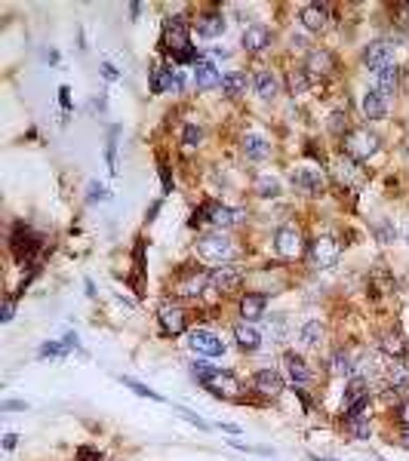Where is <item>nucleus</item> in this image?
Here are the masks:
<instances>
[{
	"instance_id": "1",
	"label": "nucleus",
	"mask_w": 409,
	"mask_h": 461,
	"mask_svg": "<svg viewBox=\"0 0 409 461\" xmlns=\"http://www.w3.org/2000/svg\"><path fill=\"white\" fill-rule=\"evenodd\" d=\"M191 372L203 381V388L215 397H225V400H241L243 394V384L234 379L231 372H222V369H213V366H203V363H194Z\"/></svg>"
},
{
	"instance_id": "2",
	"label": "nucleus",
	"mask_w": 409,
	"mask_h": 461,
	"mask_svg": "<svg viewBox=\"0 0 409 461\" xmlns=\"http://www.w3.org/2000/svg\"><path fill=\"white\" fill-rule=\"evenodd\" d=\"M164 50L175 61H194V65H197V56H194V50H191L188 25H185L179 15H173V19L164 22Z\"/></svg>"
},
{
	"instance_id": "3",
	"label": "nucleus",
	"mask_w": 409,
	"mask_h": 461,
	"mask_svg": "<svg viewBox=\"0 0 409 461\" xmlns=\"http://www.w3.org/2000/svg\"><path fill=\"white\" fill-rule=\"evenodd\" d=\"M197 256L206 258V261H215V265H222V261H228L234 256V243L228 240L225 234H203L197 240Z\"/></svg>"
},
{
	"instance_id": "4",
	"label": "nucleus",
	"mask_w": 409,
	"mask_h": 461,
	"mask_svg": "<svg viewBox=\"0 0 409 461\" xmlns=\"http://www.w3.org/2000/svg\"><path fill=\"white\" fill-rule=\"evenodd\" d=\"M345 151H348L351 160H369L375 151H379V136L369 133V129H351L345 136Z\"/></svg>"
},
{
	"instance_id": "5",
	"label": "nucleus",
	"mask_w": 409,
	"mask_h": 461,
	"mask_svg": "<svg viewBox=\"0 0 409 461\" xmlns=\"http://www.w3.org/2000/svg\"><path fill=\"white\" fill-rule=\"evenodd\" d=\"M338 258H342V246L333 237H317V240L311 243V265L314 268H333L338 265Z\"/></svg>"
},
{
	"instance_id": "6",
	"label": "nucleus",
	"mask_w": 409,
	"mask_h": 461,
	"mask_svg": "<svg viewBox=\"0 0 409 461\" xmlns=\"http://www.w3.org/2000/svg\"><path fill=\"white\" fill-rule=\"evenodd\" d=\"M274 249H277V256H283V258H299L302 256V230L292 228V225L277 228Z\"/></svg>"
},
{
	"instance_id": "7",
	"label": "nucleus",
	"mask_w": 409,
	"mask_h": 461,
	"mask_svg": "<svg viewBox=\"0 0 409 461\" xmlns=\"http://www.w3.org/2000/svg\"><path fill=\"white\" fill-rule=\"evenodd\" d=\"M188 348L194 353H203V357H222L225 353V342L215 332H210V329H194L188 335Z\"/></svg>"
},
{
	"instance_id": "8",
	"label": "nucleus",
	"mask_w": 409,
	"mask_h": 461,
	"mask_svg": "<svg viewBox=\"0 0 409 461\" xmlns=\"http://www.w3.org/2000/svg\"><path fill=\"white\" fill-rule=\"evenodd\" d=\"M364 61H366L369 71L379 74V71H385V68L394 65V46H391L388 41H375V43H369V50H366Z\"/></svg>"
},
{
	"instance_id": "9",
	"label": "nucleus",
	"mask_w": 409,
	"mask_h": 461,
	"mask_svg": "<svg viewBox=\"0 0 409 461\" xmlns=\"http://www.w3.org/2000/svg\"><path fill=\"white\" fill-rule=\"evenodd\" d=\"M182 87H185L182 74H175L173 68H164V65L151 68V89L154 92H182Z\"/></svg>"
},
{
	"instance_id": "10",
	"label": "nucleus",
	"mask_w": 409,
	"mask_h": 461,
	"mask_svg": "<svg viewBox=\"0 0 409 461\" xmlns=\"http://www.w3.org/2000/svg\"><path fill=\"white\" fill-rule=\"evenodd\" d=\"M37 249H41L37 234H31V230L22 228V225L15 228V234H13V252H15V258H19V261H31Z\"/></svg>"
},
{
	"instance_id": "11",
	"label": "nucleus",
	"mask_w": 409,
	"mask_h": 461,
	"mask_svg": "<svg viewBox=\"0 0 409 461\" xmlns=\"http://www.w3.org/2000/svg\"><path fill=\"white\" fill-rule=\"evenodd\" d=\"M252 390L261 397H280L283 394V379L274 372V369H261V372L252 375Z\"/></svg>"
},
{
	"instance_id": "12",
	"label": "nucleus",
	"mask_w": 409,
	"mask_h": 461,
	"mask_svg": "<svg viewBox=\"0 0 409 461\" xmlns=\"http://www.w3.org/2000/svg\"><path fill=\"white\" fill-rule=\"evenodd\" d=\"M241 280H243V274L237 271L234 265H215V268H213V274H210L213 289H219V292H231V289H237V286H241Z\"/></svg>"
},
{
	"instance_id": "13",
	"label": "nucleus",
	"mask_w": 409,
	"mask_h": 461,
	"mask_svg": "<svg viewBox=\"0 0 409 461\" xmlns=\"http://www.w3.org/2000/svg\"><path fill=\"white\" fill-rule=\"evenodd\" d=\"M292 184L305 194H320L323 191V175L311 166H302V169H292Z\"/></svg>"
},
{
	"instance_id": "14",
	"label": "nucleus",
	"mask_w": 409,
	"mask_h": 461,
	"mask_svg": "<svg viewBox=\"0 0 409 461\" xmlns=\"http://www.w3.org/2000/svg\"><path fill=\"white\" fill-rule=\"evenodd\" d=\"M157 317H160L164 332H169V335H182L185 332V311H182L179 305H164Z\"/></svg>"
},
{
	"instance_id": "15",
	"label": "nucleus",
	"mask_w": 409,
	"mask_h": 461,
	"mask_svg": "<svg viewBox=\"0 0 409 461\" xmlns=\"http://www.w3.org/2000/svg\"><path fill=\"white\" fill-rule=\"evenodd\" d=\"M225 28H228V22H225V15H222V13H206V15H200V19H197V34L206 37V41L222 37V34H225Z\"/></svg>"
},
{
	"instance_id": "16",
	"label": "nucleus",
	"mask_w": 409,
	"mask_h": 461,
	"mask_svg": "<svg viewBox=\"0 0 409 461\" xmlns=\"http://www.w3.org/2000/svg\"><path fill=\"white\" fill-rule=\"evenodd\" d=\"M243 50L246 52H261L268 43H271V31H268L265 25H250L243 31Z\"/></svg>"
},
{
	"instance_id": "17",
	"label": "nucleus",
	"mask_w": 409,
	"mask_h": 461,
	"mask_svg": "<svg viewBox=\"0 0 409 461\" xmlns=\"http://www.w3.org/2000/svg\"><path fill=\"white\" fill-rule=\"evenodd\" d=\"M327 22H329V10L323 3H308L302 10V25L308 31H323L327 28Z\"/></svg>"
},
{
	"instance_id": "18",
	"label": "nucleus",
	"mask_w": 409,
	"mask_h": 461,
	"mask_svg": "<svg viewBox=\"0 0 409 461\" xmlns=\"http://www.w3.org/2000/svg\"><path fill=\"white\" fill-rule=\"evenodd\" d=\"M206 212H210V221L219 228H231L237 225V221L243 219V210H231V206H219V203H210L206 206Z\"/></svg>"
},
{
	"instance_id": "19",
	"label": "nucleus",
	"mask_w": 409,
	"mask_h": 461,
	"mask_svg": "<svg viewBox=\"0 0 409 461\" xmlns=\"http://www.w3.org/2000/svg\"><path fill=\"white\" fill-rule=\"evenodd\" d=\"M194 83H197V89H213V87H219V83H222L219 68L210 65V61H197V65H194Z\"/></svg>"
},
{
	"instance_id": "20",
	"label": "nucleus",
	"mask_w": 409,
	"mask_h": 461,
	"mask_svg": "<svg viewBox=\"0 0 409 461\" xmlns=\"http://www.w3.org/2000/svg\"><path fill=\"white\" fill-rule=\"evenodd\" d=\"M241 317H243L246 323L265 317V295H259V292H250V295H243V298H241Z\"/></svg>"
},
{
	"instance_id": "21",
	"label": "nucleus",
	"mask_w": 409,
	"mask_h": 461,
	"mask_svg": "<svg viewBox=\"0 0 409 461\" xmlns=\"http://www.w3.org/2000/svg\"><path fill=\"white\" fill-rule=\"evenodd\" d=\"M364 114L369 120H382L385 114H388V96H382L379 89L366 92L364 96Z\"/></svg>"
},
{
	"instance_id": "22",
	"label": "nucleus",
	"mask_w": 409,
	"mask_h": 461,
	"mask_svg": "<svg viewBox=\"0 0 409 461\" xmlns=\"http://www.w3.org/2000/svg\"><path fill=\"white\" fill-rule=\"evenodd\" d=\"M287 375H289V381L296 384V388H305V384L311 381V372H308L305 360L296 357V353H287Z\"/></svg>"
},
{
	"instance_id": "23",
	"label": "nucleus",
	"mask_w": 409,
	"mask_h": 461,
	"mask_svg": "<svg viewBox=\"0 0 409 461\" xmlns=\"http://www.w3.org/2000/svg\"><path fill=\"white\" fill-rule=\"evenodd\" d=\"M333 71V56H329L327 50H314L311 56H308V74L311 77H323Z\"/></svg>"
},
{
	"instance_id": "24",
	"label": "nucleus",
	"mask_w": 409,
	"mask_h": 461,
	"mask_svg": "<svg viewBox=\"0 0 409 461\" xmlns=\"http://www.w3.org/2000/svg\"><path fill=\"white\" fill-rule=\"evenodd\" d=\"M388 384L394 390H406L409 388V363L406 360H394L388 366Z\"/></svg>"
},
{
	"instance_id": "25",
	"label": "nucleus",
	"mask_w": 409,
	"mask_h": 461,
	"mask_svg": "<svg viewBox=\"0 0 409 461\" xmlns=\"http://www.w3.org/2000/svg\"><path fill=\"white\" fill-rule=\"evenodd\" d=\"M234 338H237V348L241 351H256L261 344V335L252 326H246V323H241V326L234 329Z\"/></svg>"
},
{
	"instance_id": "26",
	"label": "nucleus",
	"mask_w": 409,
	"mask_h": 461,
	"mask_svg": "<svg viewBox=\"0 0 409 461\" xmlns=\"http://www.w3.org/2000/svg\"><path fill=\"white\" fill-rule=\"evenodd\" d=\"M382 348H385V353H391L394 360H403L406 351H409V342L400 332H391V335L382 338Z\"/></svg>"
},
{
	"instance_id": "27",
	"label": "nucleus",
	"mask_w": 409,
	"mask_h": 461,
	"mask_svg": "<svg viewBox=\"0 0 409 461\" xmlns=\"http://www.w3.org/2000/svg\"><path fill=\"white\" fill-rule=\"evenodd\" d=\"M252 87H256V92L261 98H274L277 96V77L271 71H259L252 77Z\"/></svg>"
},
{
	"instance_id": "28",
	"label": "nucleus",
	"mask_w": 409,
	"mask_h": 461,
	"mask_svg": "<svg viewBox=\"0 0 409 461\" xmlns=\"http://www.w3.org/2000/svg\"><path fill=\"white\" fill-rule=\"evenodd\" d=\"M369 397V384L366 379H351L348 381V388H345V409L354 403H360V400H366Z\"/></svg>"
},
{
	"instance_id": "29",
	"label": "nucleus",
	"mask_w": 409,
	"mask_h": 461,
	"mask_svg": "<svg viewBox=\"0 0 409 461\" xmlns=\"http://www.w3.org/2000/svg\"><path fill=\"white\" fill-rule=\"evenodd\" d=\"M336 175H338V182L342 184H357L360 182V169H357V163H354L351 157H342L336 163Z\"/></svg>"
},
{
	"instance_id": "30",
	"label": "nucleus",
	"mask_w": 409,
	"mask_h": 461,
	"mask_svg": "<svg viewBox=\"0 0 409 461\" xmlns=\"http://www.w3.org/2000/svg\"><path fill=\"white\" fill-rule=\"evenodd\" d=\"M397 80H400V77H397V68L391 65V68H385V71L375 74V83H379L375 89H379L382 96H391V92L397 89Z\"/></svg>"
},
{
	"instance_id": "31",
	"label": "nucleus",
	"mask_w": 409,
	"mask_h": 461,
	"mask_svg": "<svg viewBox=\"0 0 409 461\" xmlns=\"http://www.w3.org/2000/svg\"><path fill=\"white\" fill-rule=\"evenodd\" d=\"M345 427H348V434H354L357 440H369V421L364 415H345Z\"/></svg>"
},
{
	"instance_id": "32",
	"label": "nucleus",
	"mask_w": 409,
	"mask_h": 461,
	"mask_svg": "<svg viewBox=\"0 0 409 461\" xmlns=\"http://www.w3.org/2000/svg\"><path fill=\"white\" fill-rule=\"evenodd\" d=\"M222 89L228 92V96H241V92H246V74L241 71H231L222 77Z\"/></svg>"
},
{
	"instance_id": "33",
	"label": "nucleus",
	"mask_w": 409,
	"mask_h": 461,
	"mask_svg": "<svg viewBox=\"0 0 409 461\" xmlns=\"http://www.w3.org/2000/svg\"><path fill=\"white\" fill-rule=\"evenodd\" d=\"M243 154H246V157H265V154H268V142L261 136H246L243 138Z\"/></svg>"
},
{
	"instance_id": "34",
	"label": "nucleus",
	"mask_w": 409,
	"mask_h": 461,
	"mask_svg": "<svg viewBox=\"0 0 409 461\" xmlns=\"http://www.w3.org/2000/svg\"><path fill=\"white\" fill-rule=\"evenodd\" d=\"M203 283H210V274H194L185 283H179V292L182 295H200V292H203Z\"/></svg>"
},
{
	"instance_id": "35",
	"label": "nucleus",
	"mask_w": 409,
	"mask_h": 461,
	"mask_svg": "<svg viewBox=\"0 0 409 461\" xmlns=\"http://www.w3.org/2000/svg\"><path fill=\"white\" fill-rule=\"evenodd\" d=\"M333 372H336V375H354L351 353H345V351H336V353H333Z\"/></svg>"
},
{
	"instance_id": "36",
	"label": "nucleus",
	"mask_w": 409,
	"mask_h": 461,
	"mask_svg": "<svg viewBox=\"0 0 409 461\" xmlns=\"http://www.w3.org/2000/svg\"><path fill=\"white\" fill-rule=\"evenodd\" d=\"M320 335H323V326L317 320H311V323H305V326H302V342L305 344H317Z\"/></svg>"
},
{
	"instance_id": "37",
	"label": "nucleus",
	"mask_w": 409,
	"mask_h": 461,
	"mask_svg": "<svg viewBox=\"0 0 409 461\" xmlns=\"http://www.w3.org/2000/svg\"><path fill=\"white\" fill-rule=\"evenodd\" d=\"M256 191L261 197H274V194H280V184H277V179H271V175H261L256 182Z\"/></svg>"
},
{
	"instance_id": "38",
	"label": "nucleus",
	"mask_w": 409,
	"mask_h": 461,
	"mask_svg": "<svg viewBox=\"0 0 409 461\" xmlns=\"http://www.w3.org/2000/svg\"><path fill=\"white\" fill-rule=\"evenodd\" d=\"M289 89L296 92V96L299 92H305L308 89V71H292L289 74Z\"/></svg>"
},
{
	"instance_id": "39",
	"label": "nucleus",
	"mask_w": 409,
	"mask_h": 461,
	"mask_svg": "<svg viewBox=\"0 0 409 461\" xmlns=\"http://www.w3.org/2000/svg\"><path fill=\"white\" fill-rule=\"evenodd\" d=\"M123 384H127V388H129V390H136V394H138V397H148V400H160V394H154V390H151V388H145V384H138L136 379H123Z\"/></svg>"
},
{
	"instance_id": "40",
	"label": "nucleus",
	"mask_w": 409,
	"mask_h": 461,
	"mask_svg": "<svg viewBox=\"0 0 409 461\" xmlns=\"http://www.w3.org/2000/svg\"><path fill=\"white\" fill-rule=\"evenodd\" d=\"M185 145H188V148H194V145H200V138H203V133H200L197 126H185Z\"/></svg>"
},
{
	"instance_id": "41",
	"label": "nucleus",
	"mask_w": 409,
	"mask_h": 461,
	"mask_svg": "<svg viewBox=\"0 0 409 461\" xmlns=\"http://www.w3.org/2000/svg\"><path fill=\"white\" fill-rule=\"evenodd\" d=\"M77 458H80V461H102V455H99L96 449H80V452H77Z\"/></svg>"
},
{
	"instance_id": "42",
	"label": "nucleus",
	"mask_w": 409,
	"mask_h": 461,
	"mask_svg": "<svg viewBox=\"0 0 409 461\" xmlns=\"http://www.w3.org/2000/svg\"><path fill=\"white\" fill-rule=\"evenodd\" d=\"M175 412H179V415H182V418H188V421H191V425H197V427H206V421H203V418H197V415H191L188 409H175Z\"/></svg>"
},
{
	"instance_id": "43",
	"label": "nucleus",
	"mask_w": 409,
	"mask_h": 461,
	"mask_svg": "<svg viewBox=\"0 0 409 461\" xmlns=\"http://www.w3.org/2000/svg\"><path fill=\"white\" fill-rule=\"evenodd\" d=\"M397 418H400V425H409V403L397 406Z\"/></svg>"
},
{
	"instance_id": "44",
	"label": "nucleus",
	"mask_w": 409,
	"mask_h": 461,
	"mask_svg": "<svg viewBox=\"0 0 409 461\" xmlns=\"http://www.w3.org/2000/svg\"><path fill=\"white\" fill-rule=\"evenodd\" d=\"M89 191H92V194H89L92 200H96V197H102V200H105V197H108V194H105V188H102V184H89Z\"/></svg>"
},
{
	"instance_id": "45",
	"label": "nucleus",
	"mask_w": 409,
	"mask_h": 461,
	"mask_svg": "<svg viewBox=\"0 0 409 461\" xmlns=\"http://www.w3.org/2000/svg\"><path fill=\"white\" fill-rule=\"evenodd\" d=\"M400 446H406V449H409V425L400 427Z\"/></svg>"
},
{
	"instance_id": "46",
	"label": "nucleus",
	"mask_w": 409,
	"mask_h": 461,
	"mask_svg": "<svg viewBox=\"0 0 409 461\" xmlns=\"http://www.w3.org/2000/svg\"><path fill=\"white\" fill-rule=\"evenodd\" d=\"M105 77H108V80H117V68H114V65H105Z\"/></svg>"
},
{
	"instance_id": "47",
	"label": "nucleus",
	"mask_w": 409,
	"mask_h": 461,
	"mask_svg": "<svg viewBox=\"0 0 409 461\" xmlns=\"http://www.w3.org/2000/svg\"><path fill=\"white\" fill-rule=\"evenodd\" d=\"M320 461H329V458H320Z\"/></svg>"
},
{
	"instance_id": "48",
	"label": "nucleus",
	"mask_w": 409,
	"mask_h": 461,
	"mask_svg": "<svg viewBox=\"0 0 409 461\" xmlns=\"http://www.w3.org/2000/svg\"><path fill=\"white\" fill-rule=\"evenodd\" d=\"M406 240H409V234H406Z\"/></svg>"
}]
</instances>
